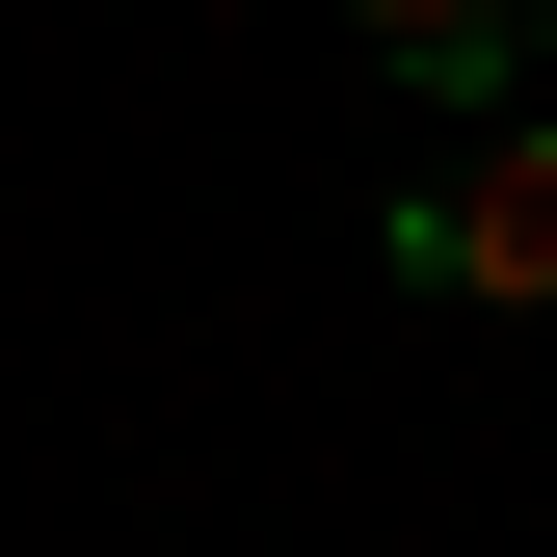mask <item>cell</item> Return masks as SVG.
Here are the masks:
<instances>
[{"instance_id":"1","label":"cell","mask_w":557,"mask_h":557,"mask_svg":"<svg viewBox=\"0 0 557 557\" xmlns=\"http://www.w3.org/2000/svg\"><path fill=\"white\" fill-rule=\"evenodd\" d=\"M398 265L478 293V319H531V293H557V107H478L451 160L398 186Z\"/></svg>"},{"instance_id":"2","label":"cell","mask_w":557,"mask_h":557,"mask_svg":"<svg viewBox=\"0 0 557 557\" xmlns=\"http://www.w3.org/2000/svg\"><path fill=\"white\" fill-rule=\"evenodd\" d=\"M345 27H372L425 107H505V81H531V0H345Z\"/></svg>"}]
</instances>
